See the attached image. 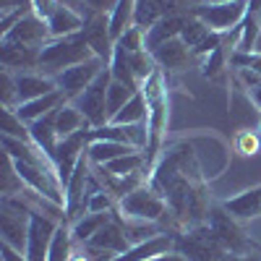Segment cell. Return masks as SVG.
<instances>
[{"mask_svg": "<svg viewBox=\"0 0 261 261\" xmlns=\"http://www.w3.org/2000/svg\"><path fill=\"white\" fill-rule=\"evenodd\" d=\"M141 92L149 102V118H146V128H149V144L144 149L146 154V172L151 175L157 160H160V151L167 136V125H170V97H167V79L165 71L157 68L146 79V84L141 86Z\"/></svg>", "mask_w": 261, "mask_h": 261, "instance_id": "obj_2", "label": "cell"}, {"mask_svg": "<svg viewBox=\"0 0 261 261\" xmlns=\"http://www.w3.org/2000/svg\"><path fill=\"white\" fill-rule=\"evenodd\" d=\"M84 3H86V8H89V11L110 13V11H113V6L118 3V0H84Z\"/></svg>", "mask_w": 261, "mask_h": 261, "instance_id": "obj_45", "label": "cell"}, {"mask_svg": "<svg viewBox=\"0 0 261 261\" xmlns=\"http://www.w3.org/2000/svg\"><path fill=\"white\" fill-rule=\"evenodd\" d=\"M134 151H141V149H134L128 144H118V141H89V160L92 165H107L118 157H125V154H134Z\"/></svg>", "mask_w": 261, "mask_h": 261, "instance_id": "obj_32", "label": "cell"}, {"mask_svg": "<svg viewBox=\"0 0 261 261\" xmlns=\"http://www.w3.org/2000/svg\"><path fill=\"white\" fill-rule=\"evenodd\" d=\"M32 6H34V13L39 16V18H50L55 11H58V6H60V0H32Z\"/></svg>", "mask_w": 261, "mask_h": 261, "instance_id": "obj_43", "label": "cell"}, {"mask_svg": "<svg viewBox=\"0 0 261 261\" xmlns=\"http://www.w3.org/2000/svg\"><path fill=\"white\" fill-rule=\"evenodd\" d=\"M232 68H248L261 73V53H232Z\"/></svg>", "mask_w": 261, "mask_h": 261, "instance_id": "obj_42", "label": "cell"}, {"mask_svg": "<svg viewBox=\"0 0 261 261\" xmlns=\"http://www.w3.org/2000/svg\"><path fill=\"white\" fill-rule=\"evenodd\" d=\"M256 134H258V139H261V123H258V130H256Z\"/></svg>", "mask_w": 261, "mask_h": 261, "instance_id": "obj_53", "label": "cell"}, {"mask_svg": "<svg viewBox=\"0 0 261 261\" xmlns=\"http://www.w3.org/2000/svg\"><path fill=\"white\" fill-rule=\"evenodd\" d=\"M251 0H232V3H204L196 6L191 13L196 18H201L204 24L217 32V34H230L232 29H238L243 24V18L248 13Z\"/></svg>", "mask_w": 261, "mask_h": 261, "instance_id": "obj_7", "label": "cell"}, {"mask_svg": "<svg viewBox=\"0 0 261 261\" xmlns=\"http://www.w3.org/2000/svg\"><path fill=\"white\" fill-rule=\"evenodd\" d=\"M146 261H186V256H180L178 251H167V253H160L154 258H146Z\"/></svg>", "mask_w": 261, "mask_h": 261, "instance_id": "obj_46", "label": "cell"}, {"mask_svg": "<svg viewBox=\"0 0 261 261\" xmlns=\"http://www.w3.org/2000/svg\"><path fill=\"white\" fill-rule=\"evenodd\" d=\"M115 45L123 47V50H128V53H141V50H146V29L130 27V29L115 42Z\"/></svg>", "mask_w": 261, "mask_h": 261, "instance_id": "obj_40", "label": "cell"}, {"mask_svg": "<svg viewBox=\"0 0 261 261\" xmlns=\"http://www.w3.org/2000/svg\"><path fill=\"white\" fill-rule=\"evenodd\" d=\"M39 50L42 47L0 42V63H3V68H11L16 73L34 71V68H39Z\"/></svg>", "mask_w": 261, "mask_h": 261, "instance_id": "obj_20", "label": "cell"}, {"mask_svg": "<svg viewBox=\"0 0 261 261\" xmlns=\"http://www.w3.org/2000/svg\"><path fill=\"white\" fill-rule=\"evenodd\" d=\"M206 225L212 227V232L217 235V241L225 246L227 253L246 256V253H253L256 251V243L243 232V225L238 222L222 204H212L209 217H206Z\"/></svg>", "mask_w": 261, "mask_h": 261, "instance_id": "obj_6", "label": "cell"}, {"mask_svg": "<svg viewBox=\"0 0 261 261\" xmlns=\"http://www.w3.org/2000/svg\"><path fill=\"white\" fill-rule=\"evenodd\" d=\"M214 32L204 24L201 18H196L193 13H186V24H183V32H180V39L186 42V45L193 50V55H196V50H199L204 42L212 37Z\"/></svg>", "mask_w": 261, "mask_h": 261, "instance_id": "obj_35", "label": "cell"}, {"mask_svg": "<svg viewBox=\"0 0 261 261\" xmlns=\"http://www.w3.org/2000/svg\"><path fill=\"white\" fill-rule=\"evenodd\" d=\"M235 149L241 151L243 157H253L261 151V139L256 130H241V134L235 136Z\"/></svg>", "mask_w": 261, "mask_h": 261, "instance_id": "obj_41", "label": "cell"}, {"mask_svg": "<svg viewBox=\"0 0 261 261\" xmlns=\"http://www.w3.org/2000/svg\"><path fill=\"white\" fill-rule=\"evenodd\" d=\"M175 251L186 256V261H225L227 256H232L217 241L206 222L175 232Z\"/></svg>", "mask_w": 261, "mask_h": 261, "instance_id": "obj_5", "label": "cell"}, {"mask_svg": "<svg viewBox=\"0 0 261 261\" xmlns=\"http://www.w3.org/2000/svg\"><path fill=\"white\" fill-rule=\"evenodd\" d=\"M183 24H186V13H172V16H165L162 21H157L151 29H146V50L154 53L160 45L180 37Z\"/></svg>", "mask_w": 261, "mask_h": 261, "instance_id": "obj_24", "label": "cell"}, {"mask_svg": "<svg viewBox=\"0 0 261 261\" xmlns=\"http://www.w3.org/2000/svg\"><path fill=\"white\" fill-rule=\"evenodd\" d=\"M134 94H136V89H130V86H125V84H120V81L113 79L110 89H107V115H110V120L123 110V105Z\"/></svg>", "mask_w": 261, "mask_h": 261, "instance_id": "obj_38", "label": "cell"}, {"mask_svg": "<svg viewBox=\"0 0 261 261\" xmlns=\"http://www.w3.org/2000/svg\"><path fill=\"white\" fill-rule=\"evenodd\" d=\"M175 3H178V8H180V11H183V8H188V13H191L196 6H204L206 0H175Z\"/></svg>", "mask_w": 261, "mask_h": 261, "instance_id": "obj_47", "label": "cell"}, {"mask_svg": "<svg viewBox=\"0 0 261 261\" xmlns=\"http://www.w3.org/2000/svg\"><path fill=\"white\" fill-rule=\"evenodd\" d=\"M113 84V73H110V65L94 79V84L86 89L73 105L84 113V118L89 120L92 128H99L105 123H110V115H107V89Z\"/></svg>", "mask_w": 261, "mask_h": 261, "instance_id": "obj_10", "label": "cell"}, {"mask_svg": "<svg viewBox=\"0 0 261 261\" xmlns=\"http://www.w3.org/2000/svg\"><path fill=\"white\" fill-rule=\"evenodd\" d=\"M73 256V232L71 227L60 222L58 232L53 235V243H50V251H47V261H68Z\"/></svg>", "mask_w": 261, "mask_h": 261, "instance_id": "obj_36", "label": "cell"}, {"mask_svg": "<svg viewBox=\"0 0 261 261\" xmlns=\"http://www.w3.org/2000/svg\"><path fill=\"white\" fill-rule=\"evenodd\" d=\"M183 13L175 0H136V27L151 29L165 16Z\"/></svg>", "mask_w": 261, "mask_h": 261, "instance_id": "obj_23", "label": "cell"}, {"mask_svg": "<svg viewBox=\"0 0 261 261\" xmlns=\"http://www.w3.org/2000/svg\"><path fill=\"white\" fill-rule=\"evenodd\" d=\"M0 261H32L24 251H18V248H13L11 243H3L0 241Z\"/></svg>", "mask_w": 261, "mask_h": 261, "instance_id": "obj_44", "label": "cell"}, {"mask_svg": "<svg viewBox=\"0 0 261 261\" xmlns=\"http://www.w3.org/2000/svg\"><path fill=\"white\" fill-rule=\"evenodd\" d=\"M248 97H251V102L258 107V110H261V84H256L253 86V89H248Z\"/></svg>", "mask_w": 261, "mask_h": 261, "instance_id": "obj_48", "label": "cell"}, {"mask_svg": "<svg viewBox=\"0 0 261 261\" xmlns=\"http://www.w3.org/2000/svg\"><path fill=\"white\" fill-rule=\"evenodd\" d=\"M0 130H3V136H11V139H21V141H32V130H29V123H24L16 110H11V107H3V125H0Z\"/></svg>", "mask_w": 261, "mask_h": 261, "instance_id": "obj_37", "label": "cell"}, {"mask_svg": "<svg viewBox=\"0 0 261 261\" xmlns=\"http://www.w3.org/2000/svg\"><path fill=\"white\" fill-rule=\"evenodd\" d=\"M16 84H18V105L21 102H32L37 97H45V94H50V92L58 89V84H55L53 76L37 73V71L16 73Z\"/></svg>", "mask_w": 261, "mask_h": 261, "instance_id": "obj_21", "label": "cell"}, {"mask_svg": "<svg viewBox=\"0 0 261 261\" xmlns=\"http://www.w3.org/2000/svg\"><path fill=\"white\" fill-rule=\"evenodd\" d=\"M65 102V97H63V92L60 89H55V92H50V94H45V97H37V99H32V102H21L18 107H16V115L24 120V123H34V120H42V118H47L50 113H55L58 107Z\"/></svg>", "mask_w": 261, "mask_h": 261, "instance_id": "obj_22", "label": "cell"}, {"mask_svg": "<svg viewBox=\"0 0 261 261\" xmlns=\"http://www.w3.org/2000/svg\"><path fill=\"white\" fill-rule=\"evenodd\" d=\"M206 3H232V0H206Z\"/></svg>", "mask_w": 261, "mask_h": 261, "instance_id": "obj_51", "label": "cell"}, {"mask_svg": "<svg viewBox=\"0 0 261 261\" xmlns=\"http://www.w3.org/2000/svg\"><path fill=\"white\" fill-rule=\"evenodd\" d=\"M258 37H261V0H251L248 13L241 24V39H238L235 53H253Z\"/></svg>", "mask_w": 261, "mask_h": 261, "instance_id": "obj_26", "label": "cell"}, {"mask_svg": "<svg viewBox=\"0 0 261 261\" xmlns=\"http://www.w3.org/2000/svg\"><path fill=\"white\" fill-rule=\"evenodd\" d=\"M149 118V102L144 97V92H136L134 97H130L125 105H123V110L110 120V123H118V125H134V123H146Z\"/></svg>", "mask_w": 261, "mask_h": 261, "instance_id": "obj_34", "label": "cell"}, {"mask_svg": "<svg viewBox=\"0 0 261 261\" xmlns=\"http://www.w3.org/2000/svg\"><path fill=\"white\" fill-rule=\"evenodd\" d=\"M50 39H53V34H50L47 21L39 18L37 13L24 16L11 32H6L3 37H0V42H11V45H32V47H42V45H47Z\"/></svg>", "mask_w": 261, "mask_h": 261, "instance_id": "obj_16", "label": "cell"}, {"mask_svg": "<svg viewBox=\"0 0 261 261\" xmlns=\"http://www.w3.org/2000/svg\"><path fill=\"white\" fill-rule=\"evenodd\" d=\"M0 102H3V107H11V110L18 107V84H16V71L11 68L0 71Z\"/></svg>", "mask_w": 261, "mask_h": 261, "instance_id": "obj_39", "label": "cell"}, {"mask_svg": "<svg viewBox=\"0 0 261 261\" xmlns=\"http://www.w3.org/2000/svg\"><path fill=\"white\" fill-rule=\"evenodd\" d=\"M89 178H92V160H89V154H84L81 162L76 165V170L71 172L68 183H65V217H76L79 220L81 214H86L84 212V201H86Z\"/></svg>", "mask_w": 261, "mask_h": 261, "instance_id": "obj_14", "label": "cell"}, {"mask_svg": "<svg viewBox=\"0 0 261 261\" xmlns=\"http://www.w3.org/2000/svg\"><path fill=\"white\" fill-rule=\"evenodd\" d=\"M151 55H154L157 65H160L165 73H183V71L191 68L193 63H199V58L193 55V50L186 45L180 37H175V39L165 42V45H160Z\"/></svg>", "mask_w": 261, "mask_h": 261, "instance_id": "obj_17", "label": "cell"}, {"mask_svg": "<svg viewBox=\"0 0 261 261\" xmlns=\"http://www.w3.org/2000/svg\"><path fill=\"white\" fill-rule=\"evenodd\" d=\"M222 37H225V34H222ZM232 53H235V47L230 45L227 39H222V45L217 47L212 55L201 58V63H199L201 76L209 79V81H217V79H220V76L230 68V65H232Z\"/></svg>", "mask_w": 261, "mask_h": 261, "instance_id": "obj_28", "label": "cell"}, {"mask_svg": "<svg viewBox=\"0 0 261 261\" xmlns=\"http://www.w3.org/2000/svg\"><path fill=\"white\" fill-rule=\"evenodd\" d=\"M225 261H238V256H227V258H225Z\"/></svg>", "mask_w": 261, "mask_h": 261, "instance_id": "obj_52", "label": "cell"}, {"mask_svg": "<svg viewBox=\"0 0 261 261\" xmlns=\"http://www.w3.org/2000/svg\"><path fill=\"white\" fill-rule=\"evenodd\" d=\"M29 13H34L32 0H0V37L11 32Z\"/></svg>", "mask_w": 261, "mask_h": 261, "instance_id": "obj_33", "label": "cell"}, {"mask_svg": "<svg viewBox=\"0 0 261 261\" xmlns=\"http://www.w3.org/2000/svg\"><path fill=\"white\" fill-rule=\"evenodd\" d=\"M68 261H92V256L89 253H73Z\"/></svg>", "mask_w": 261, "mask_h": 261, "instance_id": "obj_50", "label": "cell"}, {"mask_svg": "<svg viewBox=\"0 0 261 261\" xmlns=\"http://www.w3.org/2000/svg\"><path fill=\"white\" fill-rule=\"evenodd\" d=\"M107 16H110V34L118 42L130 27H136V0H118Z\"/></svg>", "mask_w": 261, "mask_h": 261, "instance_id": "obj_31", "label": "cell"}, {"mask_svg": "<svg viewBox=\"0 0 261 261\" xmlns=\"http://www.w3.org/2000/svg\"><path fill=\"white\" fill-rule=\"evenodd\" d=\"M167 251H175V232H157L151 238H144V241L130 246L125 253L115 256L113 261H146Z\"/></svg>", "mask_w": 261, "mask_h": 261, "instance_id": "obj_18", "label": "cell"}, {"mask_svg": "<svg viewBox=\"0 0 261 261\" xmlns=\"http://www.w3.org/2000/svg\"><path fill=\"white\" fill-rule=\"evenodd\" d=\"M84 16L76 13L71 6H58V11L47 18V27H50V34L53 37H68V34H79L84 29Z\"/></svg>", "mask_w": 261, "mask_h": 261, "instance_id": "obj_29", "label": "cell"}, {"mask_svg": "<svg viewBox=\"0 0 261 261\" xmlns=\"http://www.w3.org/2000/svg\"><path fill=\"white\" fill-rule=\"evenodd\" d=\"M130 246H134V243H130V238H128V232H125V225H123V220H120L118 209H115V214H113V220L107 222L89 243H84L86 253H89L92 258H97V261H113L115 256L125 253Z\"/></svg>", "mask_w": 261, "mask_h": 261, "instance_id": "obj_8", "label": "cell"}, {"mask_svg": "<svg viewBox=\"0 0 261 261\" xmlns=\"http://www.w3.org/2000/svg\"><path fill=\"white\" fill-rule=\"evenodd\" d=\"M29 130H32V144H37L47 157H55V149H58V141H60L58 128H55V113H50L47 118H42V120H34L29 125Z\"/></svg>", "mask_w": 261, "mask_h": 261, "instance_id": "obj_30", "label": "cell"}, {"mask_svg": "<svg viewBox=\"0 0 261 261\" xmlns=\"http://www.w3.org/2000/svg\"><path fill=\"white\" fill-rule=\"evenodd\" d=\"M222 206L241 225H248V222L258 220V217H261V183L253 186V188H246L241 193H235V196H230V199H225Z\"/></svg>", "mask_w": 261, "mask_h": 261, "instance_id": "obj_19", "label": "cell"}, {"mask_svg": "<svg viewBox=\"0 0 261 261\" xmlns=\"http://www.w3.org/2000/svg\"><path fill=\"white\" fill-rule=\"evenodd\" d=\"M86 136H89V141H118V144H128V146L144 151L149 144V128L146 123H134V125L105 123L99 128H89Z\"/></svg>", "mask_w": 261, "mask_h": 261, "instance_id": "obj_12", "label": "cell"}, {"mask_svg": "<svg viewBox=\"0 0 261 261\" xmlns=\"http://www.w3.org/2000/svg\"><path fill=\"white\" fill-rule=\"evenodd\" d=\"M149 186L162 193V199L170 206V217L180 230L206 222L212 201L199 154L191 144L170 146V151H165L151 170Z\"/></svg>", "mask_w": 261, "mask_h": 261, "instance_id": "obj_1", "label": "cell"}, {"mask_svg": "<svg viewBox=\"0 0 261 261\" xmlns=\"http://www.w3.org/2000/svg\"><path fill=\"white\" fill-rule=\"evenodd\" d=\"M118 214L125 222H139V225H154L170 214L167 201L162 199V193L154 191L149 183L139 186L136 191H130L128 196L118 201Z\"/></svg>", "mask_w": 261, "mask_h": 261, "instance_id": "obj_4", "label": "cell"}, {"mask_svg": "<svg viewBox=\"0 0 261 261\" xmlns=\"http://www.w3.org/2000/svg\"><path fill=\"white\" fill-rule=\"evenodd\" d=\"M238 261H261V253L253 251V253H246V256H238Z\"/></svg>", "mask_w": 261, "mask_h": 261, "instance_id": "obj_49", "label": "cell"}, {"mask_svg": "<svg viewBox=\"0 0 261 261\" xmlns=\"http://www.w3.org/2000/svg\"><path fill=\"white\" fill-rule=\"evenodd\" d=\"M113 214L115 212H86V214H81L79 220L71 225V232H73V241L76 243H89L92 238L113 220Z\"/></svg>", "mask_w": 261, "mask_h": 261, "instance_id": "obj_27", "label": "cell"}, {"mask_svg": "<svg viewBox=\"0 0 261 261\" xmlns=\"http://www.w3.org/2000/svg\"><path fill=\"white\" fill-rule=\"evenodd\" d=\"M55 128H58V136L65 139V136L79 134V130H89L92 125L73 102H63L55 110Z\"/></svg>", "mask_w": 261, "mask_h": 261, "instance_id": "obj_25", "label": "cell"}, {"mask_svg": "<svg viewBox=\"0 0 261 261\" xmlns=\"http://www.w3.org/2000/svg\"><path fill=\"white\" fill-rule=\"evenodd\" d=\"M94 53L86 45L84 34H68V37H53L47 45H42L39 50V68L45 73H63L65 68H73V65L92 60Z\"/></svg>", "mask_w": 261, "mask_h": 261, "instance_id": "obj_3", "label": "cell"}, {"mask_svg": "<svg viewBox=\"0 0 261 261\" xmlns=\"http://www.w3.org/2000/svg\"><path fill=\"white\" fill-rule=\"evenodd\" d=\"M86 45L92 47L94 58H99L102 63L110 65L113 55H115V39L110 34V16L107 13H99V11H89L84 21V29H81Z\"/></svg>", "mask_w": 261, "mask_h": 261, "instance_id": "obj_11", "label": "cell"}, {"mask_svg": "<svg viewBox=\"0 0 261 261\" xmlns=\"http://www.w3.org/2000/svg\"><path fill=\"white\" fill-rule=\"evenodd\" d=\"M107 68V63H102L99 58H92V60H84L79 65H73V68H65L63 73L53 76L58 89L63 92L65 102H76L89 86L94 84V79Z\"/></svg>", "mask_w": 261, "mask_h": 261, "instance_id": "obj_9", "label": "cell"}, {"mask_svg": "<svg viewBox=\"0 0 261 261\" xmlns=\"http://www.w3.org/2000/svg\"><path fill=\"white\" fill-rule=\"evenodd\" d=\"M60 222L50 220V217L39 214L37 209H32L29 214V238H27V256L32 261H47V251L53 243V235L58 232Z\"/></svg>", "mask_w": 261, "mask_h": 261, "instance_id": "obj_13", "label": "cell"}, {"mask_svg": "<svg viewBox=\"0 0 261 261\" xmlns=\"http://www.w3.org/2000/svg\"><path fill=\"white\" fill-rule=\"evenodd\" d=\"M86 149H89V136H86V130H79L73 136H65L58 141V149H55V167L60 172V180H63V188L68 183L71 172L76 170V165L81 162V157L86 154Z\"/></svg>", "mask_w": 261, "mask_h": 261, "instance_id": "obj_15", "label": "cell"}]
</instances>
